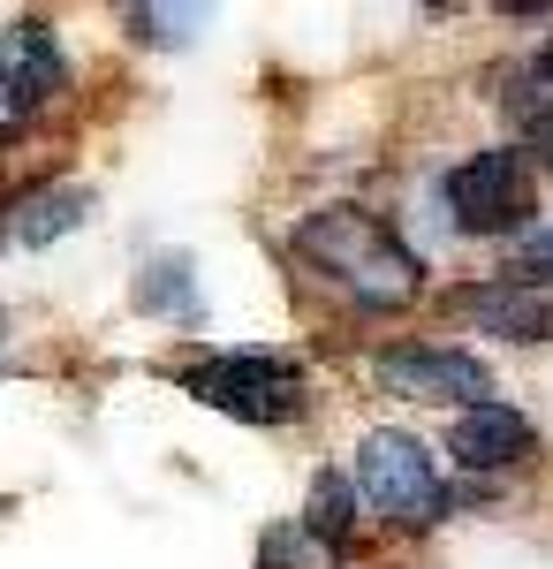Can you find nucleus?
Returning <instances> with one entry per match:
<instances>
[{
  "mask_svg": "<svg viewBox=\"0 0 553 569\" xmlns=\"http://www.w3.org/2000/svg\"><path fill=\"white\" fill-rule=\"evenodd\" d=\"M296 251L372 311H394V305H410V297L425 289V259H418L380 213H356V206L311 213L296 228Z\"/></svg>",
  "mask_w": 553,
  "mask_h": 569,
  "instance_id": "nucleus-1",
  "label": "nucleus"
},
{
  "mask_svg": "<svg viewBox=\"0 0 553 569\" xmlns=\"http://www.w3.org/2000/svg\"><path fill=\"white\" fill-rule=\"evenodd\" d=\"M174 388L235 426H289L303 410V365L273 350H205L174 372Z\"/></svg>",
  "mask_w": 553,
  "mask_h": 569,
  "instance_id": "nucleus-2",
  "label": "nucleus"
},
{
  "mask_svg": "<svg viewBox=\"0 0 553 569\" xmlns=\"http://www.w3.org/2000/svg\"><path fill=\"white\" fill-rule=\"evenodd\" d=\"M349 479H356V493L380 509L386 525H402V531H425V525L448 517L440 463H432V448L418 433H394V426L364 433L356 448H349Z\"/></svg>",
  "mask_w": 553,
  "mask_h": 569,
  "instance_id": "nucleus-3",
  "label": "nucleus"
},
{
  "mask_svg": "<svg viewBox=\"0 0 553 569\" xmlns=\"http://www.w3.org/2000/svg\"><path fill=\"white\" fill-rule=\"evenodd\" d=\"M440 198H448V220H455L463 236H531V213H539L531 152H523V144L470 152L463 168H448Z\"/></svg>",
  "mask_w": 553,
  "mask_h": 569,
  "instance_id": "nucleus-4",
  "label": "nucleus"
},
{
  "mask_svg": "<svg viewBox=\"0 0 553 569\" xmlns=\"http://www.w3.org/2000/svg\"><path fill=\"white\" fill-rule=\"evenodd\" d=\"M61 84H69L61 39L46 31L39 16H16V23L0 31V144L16 130H31L46 107L61 99Z\"/></svg>",
  "mask_w": 553,
  "mask_h": 569,
  "instance_id": "nucleus-5",
  "label": "nucleus"
},
{
  "mask_svg": "<svg viewBox=\"0 0 553 569\" xmlns=\"http://www.w3.org/2000/svg\"><path fill=\"white\" fill-rule=\"evenodd\" d=\"M372 380L402 402H455V410H477L493 402V372L485 357L448 350V342H394V350L372 357Z\"/></svg>",
  "mask_w": 553,
  "mask_h": 569,
  "instance_id": "nucleus-6",
  "label": "nucleus"
},
{
  "mask_svg": "<svg viewBox=\"0 0 553 569\" xmlns=\"http://www.w3.org/2000/svg\"><path fill=\"white\" fill-rule=\"evenodd\" d=\"M448 311L477 327V335H501V342H553V289L501 273V281H470L448 297Z\"/></svg>",
  "mask_w": 553,
  "mask_h": 569,
  "instance_id": "nucleus-7",
  "label": "nucleus"
},
{
  "mask_svg": "<svg viewBox=\"0 0 553 569\" xmlns=\"http://www.w3.org/2000/svg\"><path fill=\"white\" fill-rule=\"evenodd\" d=\"M448 456H455L463 471H515V463H531V456H539V433H531V418L509 410V402H477V410L455 418Z\"/></svg>",
  "mask_w": 553,
  "mask_h": 569,
  "instance_id": "nucleus-8",
  "label": "nucleus"
},
{
  "mask_svg": "<svg viewBox=\"0 0 553 569\" xmlns=\"http://www.w3.org/2000/svg\"><path fill=\"white\" fill-rule=\"evenodd\" d=\"M137 305L152 311V319H168V327H205V297H198V266H190V251L144 259V273H137Z\"/></svg>",
  "mask_w": 553,
  "mask_h": 569,
  "instance_id": "nucleus-9",
  "label": "nucleus"
},
{
  "mask_svg": "<svg viewBox=\"0 0 553 569\" xmlns=\"http://www.w3.org/2000/svg\"><path fill=\"white\" fill-rule=\"evenodd\" d=\"M296 525H303V539H311V547L349 555V547H356V479H349V471H319Z\"/></svg>",
  "mask_w": 553,
  "mask_h": 569,
  "instance_id": "nucleus-10",
  "label": "nucleus"
},
{
  "mask_svg": "<svg viewBox=\"0 0 553 569\" xmlns=\"http://www.w3.org/2000/svg\"><path fill=\"white\" fill-rule=\"evenodd\" d=\"M84 213H91V190H84V182H39L31 198H16L8 236H16V243H53V236L84 228Z\"/></svg>",
  "mask_w": 553,
  "mask_h": 569,
  "instance_id": "nucleus-11",
  "label": "nucleus"
},
{
  "mask_svg": "<svg viewBox=\"0 0 553 569\" xmlns=\"http://www.w3.org/2000/svg\"><path fill=\"white\" fill-rule=\"evenodd\" d=\"M501 107L515 114V130H523V152L539 160L553 176V99H523V91H501Z\"/></svg>",
  "mask_w": 553,
  "mask_h": 569,
  "instance_id": "nucleus-12",
  "label": "nucleus"
},
{
  "mask_svg": "<svg viewBox=\"0 0 553 569\" xmlns=\"http://www.w3.org/2000/svg\"><path fill=\"white\" fill-rule=\"evenodd\" d=\"M515 273L539 281V289H553V228H531V236L515 243Z\"/></svg>",
  "mask_w": 553,
  "mask_h": 569,
  "instance_id": "nucleus-13",
  "label": "nucleus"
},
{
  "mask_svg": "<svg viewBox=\"0 0 553 569\" xmlns=\"http://www.w3.org/2000/svg\"><path fill=\"white\" fill-rule=\"evenodd\" d=\"M258 569H303V525H273L258 539Z\"/></svg>",
  "mask_w": 553,
  "mask_h": 569,
  "instance_id": "nucleus-14",
  "label": "nucleus"
},
{
  "mask_svg": "<svg viewBox=\"0 0 553 569\" xmlns=\"http://www.w3.org/2000/svg\"><path fill=\"white\" fill-rule=\"evenodd\" d=\"M509 91H523V99H553V39H546V46H539V53H531V61H523V69L509 77Z\"/></svg>",
  "mask_w": 553,
  "mask_h": 569,
  "instance_id": "nucleus-15",
  "label": "nucleus"
},
{
  "mask_svg": "<svg viewBox=\"0 0 553 569\" xmlns=\"http://www.w3.org/2000/svg\"><path fill=\"white\" fill-rule=\"evenodd\" d=\"M0 342H8V319H0Z\"/></svg>",
  "mask_w": 553,
  "mask_h": 569,
  "instance_id": "nucleus-16",
  "label": "nucleus"
}]
</instances>
